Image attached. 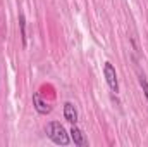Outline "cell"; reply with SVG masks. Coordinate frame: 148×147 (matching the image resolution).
I'll return each mask as SVG.
<instances>
[{
	"label": "cell",
	"instance_id": "3957f363",
	"mask_svg": "<svg viewBox=\"0 0 148 147\" xmlns=\"http://www.w3.org/2000/svg\"><path fill=\"white\" fill-rule=\"evenodd\" d=\"M69 135H71V140L74 142V146H77V147H86L88 146V140H86L84 133H83L77 126H73V128H71Z\"/></svg>",
	"mask_w": 148,
	"mask_h": 147
},
{
	"label": "cell",
	"instance_id": "5b68a950",
	"mask_svg": "<svg viewBox=\"0 0 148 147\" xmlns=\"http://www.w3.org/2000/svg\"><path fill=\"white\" fill-rule=\"evenodd\" d=\"M33 104H35V109H36V112H40V114H48L50 111H52V107L45 102V101H41V97H40V94H33Z\"/></svg>",
	"mask_w": 148,
	"mask_h": 147
},
{
	"label": "cell",
	"instance_id": "277c9868",
	"mask_svg": "<svg viewBox=\"0 0 148 147\" xmlns=\"http://www.w3.org/2000/svg\"><path fill=\"white\" fill-rule=\"evenodd\" d=\"M64 118L71 125H76V121H77V111H76L73 102H66L64 104Z\"/></svg>",
	"mask_w": 148,
	"mask_h": 147
},
{
	"label": "cell",
	"instance_id": "6da1fadb",
	"mask_svg": "<svg viewBox=\"0 0 148 147\" xmlns=\"http://www.w3.org/2000/svg\"><path fill=\"white\" fill-rule=\"evenodd\" d=\"M45 132H47V137H48L53 144H57V146H69V142H71V135L66 132V128H64L59 121H50V123H47Z\"/></svg>",
	"mask_w": 148,
	"mask_h": 147
},
{
	"label": "cell",
	"instance_id": "7a4b0ae2",
	"mask_svg": "<svg viewBox=\"0 0 148 147\" xmlns=\"http://www.w3.org/2000/svg\"><path fill=\"white\" fill-rule=\"evenodd\" d=\"M103 74H105V80H107V85L110 87L112 92H119V81H117V73H115V68L112 66L110 62H105L103 66Z\"/></svg>",
	"mask_w": 148,
	"mask_h": 147
},
{
	"label": "cell",
	"instance_id": "52a82bcc",
	"mask_svg": "<svg viewBox=\"0 0 148 147\" xmlns=\"http://www.w3.org/2000/svg\"><path fill=\"white\" fill-rule=\"evenodd\" d=\"M140 85H141L143 94H145V97H147V101H148V80L145 76H140Z\"/></svg>",
	"mask_w": 148,
	"mask_h": 147
},
{
	"label": "cell",
	"instance_id": "8992f818",
	"mask_svg": "<svg viewBox=\"0 0 148 147\" xmlns=\"http://www.w3.org/2000/svg\"><path fill=\"white\" fill-rule=\"evenodd\" d=\"M19 28H21V40H23V47H26V19L23 14H19Z\"/></svg>",
	"mask_w": 148,
	"mask_h": 147
}]
</instances>
